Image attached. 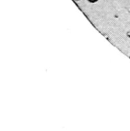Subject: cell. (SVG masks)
I'll use <instances>...</instances> for the list:
<instances>
[{"instance_id":"obj_2","label":"cell","mask_w":130,"mask_h":131,"mask_svg":"<svg viewBox=\"0 0 130 131\" xmlns=\"http://www.w3.org/2000/svg\"><path fill=\"white\" fill-rule=\"evenodd\" d=\"M127 35H128V37H130V31H128V32L127 33Z\"/></svg>"},{"instance_id":"obj_1","label":"cell","mask_w":130,"mask_h":131,"mask_svg":"<svg viewBox=\"0 0 130 131\" xmlns=\"http://www.w3.org/2000/svg\"><path fill=\"white\" fill-rule=\"evenodd\" d=\"M89 1L91 2V3H95V2L98 1V0H88Z\"/></svg>"}]
</instances>
